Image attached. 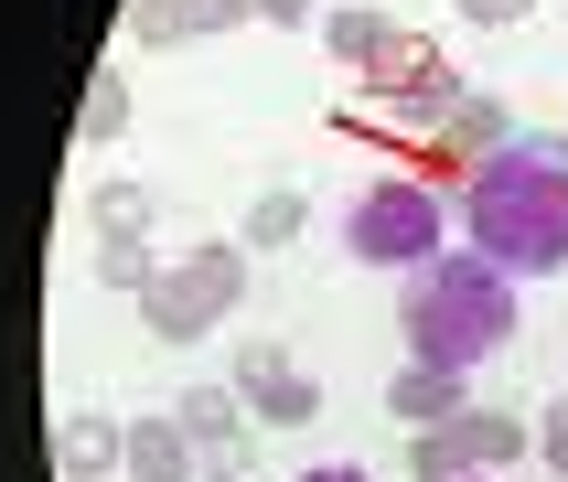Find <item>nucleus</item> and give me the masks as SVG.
Instances as JSON below:
<instances>
[{"instance_id":"nucleus-1","label":"nucleus","mask_w":568,"mask_h":482,"mask_svg":"<svg viewBox=\"0 0 568 482\" xmlns=\"http://www.w3.org/2000/svg\"><path fill=\"white\" fill-rule=\"evenodd\" d=\"M462 236H473V257H494L505 279L568 268V140H505L494 161H473Z\"/></svg>"},{"instance_id":"nucleus-2","label":"nucleus","mask_w":568,"mask_h":482,"mask_svg":"<svg viewBox=\"0 0 568 482\" xmlns=\"http://www.w3.org/2000/svg\"><path fill=\"white\" fill-rule=\"evenodd\" d=\"M515 343V279L494 257H429L408 279V365H450V376H473L483 353Z\"/></svg>"},{"instance_id":"nucleus-3","label":"nucleus","mask_w":568,"mask_h":482,"mask_svg":"<svg viewBox=\"0 0 568 482\" xmlns=\"http://www.w3.org/2000/svg\"><path fill=\"white\" fill-rule=\"evenodd\" d=\"M236 300H247V247H225V236H215V247L172 257V268L140 289V321H151L161 343H204Z\"/></svg>"},{"instance_id":"nucleus-4","label":"nucleus","mask_w":568,"mask_h":482,"mask_svg":"<svg viewBox=\"0 0 568 482\" xmlns=\"http://www.w3.org/2000/svg\"><path fill=\"white\" fill-rule=\"evenodd\" d=\"M440 225H450V204L429 183H408V172H397V183H365L354 193V225H344V247L365 257V268H429V257H440Z\"/></svg>"},{"instance_id":"nucleus-5","label":"nucleus","mask_w":568,"mask_h":482,"mask_svg":"<svg viewBox=\"0 0 568 482\" xmlns=\"http://www.w3.org/2000/svg\"><path fill=\"white\" fill-rule=\"evenodd\" d=\"M172 429L193 440V482H247V461H257V418H247V397H236V386H183Z\"/></svg>"},{"instance_id":"nucleus-6","label":"nucleus","mask_w":568,"mask_h":482,"mask_svg":"<svg viewBox=\"0 0 568 482\" xmlns=\"http://www.w3.org/2000/svg\"><path fill=\"white\" fill-rule=\"evenodd\" d=\"M225 386H236V397H247V418H268V429H301V418L322 408V376H312L290 343H247L236 365H225Z\"/></svg>"},{"instance_id":"nucleus-7","label":"nucleus","mask_w":568,"mask_h":482,"mask_svg":"<svg viewBox=\"0 0 568 482\" xmlns=\"http://www.w3.org/2000/svg\"><path fill=\"white\" fill-rule=\"evenodd\" d=\"M365 96L376 107H418V119H440L450 96H462V75L440 64V43H418V32H397L376 64H365Z\"/></svg>"},{"instance_id":"nucleus-8","label":"nucleus","mask_w":568,"mask_h":482,"mask_svg":"<svg viewBox=\"0 0 568 482\" xmlns=\"http://www.w3.org/2000/svg\"><path fill=\"white\" fill-rule=\"evenodd\" d=\"M119 450H129V429L108 408H64L54 418V472L64 482H108V472H119Z\"/></svg>"},{"instance_id":"nucleus-9","label":"nucleus","mask_w":568,"mask_h":482,"mask_svg":"<svg viewBox=\"0 0 568 482\" xmlns=\"http://www.w3.org/2000/svg\"><path fill=\"white\" fill-rule=\"evenodd\" d=\"M386 408L408 418V429H450V418L473 408V376H450V365H397V376H386Z\"/></svg>"},{"instance_id":"nucleus-10","label":"nucleus","mask_w":568,"mask_h":482,"mask_svg":"<svg viewBox=\"0 0 568 482\" xmlns=\"http://www.w3.org/2000/svg\"><path fill=\"white\" fill-rule=\"evenodd\" d=\"M119 482H193V440H183V429H172V418H129Z\"/></svg>"},{"instance_id":"nucleus-11","label":"nucleus","mask_w":568,"mask_h":482,"mask_svg":"<svg viewBox=\"0 0 568 482\" xmlns=\"http://www.w3.org/2000/svg\"><path fill=\"white\" fill-rule=\"evenodd\" d=\"M440 140H450V151H473V161H494V151L515 140V107H505V96H473V86H462V96L440 107Z\"/></svg>"},{"instance_id":"nucleus-12","label":"nucleus","mask_w":568,"mask_h":482,"mask_svg":"<svg viewBox=\"0 0 568 482\" xmlns=\"http://www.w3.org/2000/svg\"><path fill=\"white\" fill-rule=\"evenodd\" d=\"M462 440H473V461H483V472H515V461L537 450V429H526L515 408H483V397H473V408H462Z\"/></svg>"},{"instance_id":"nucleus-13","label":"nucleus","mask_w":568,"mask_h":482,"mask_svg":"<svg viewBox=\"0 0 568 482\" xmlns=\"http://www.w3.org/2000/svg\"><path fill=\"white\" fill-rule=\"evenodd\" d=\"M386 43H397V22H386V11H365V0H344V11H322V54H344L354 75H365V64H376Z\"/></svg>"},{"instance_id":"nucleus-14","label":"nucleus","mask_w":568,"mask_h":482,"mask_svg":"<svg viewBox=\"0 0 568 482\" xmlns=\"http://www.w3.org/2000/svg\"><path fill=\"white\" fill-rule=\"evenodd\" d=\"M301 225H312V193H301V183H268L236 236H247V247H301Z\"/></svg>"},{"instance_id":"nucleus-15","label":"nucleus","mask_w":568,"mask_h":482,"mask_svg":"<svg viewBox=\"0 0 568 482\" xmlns=\"http://www.w3.org/2000/svg\"><path fill=\"white\" fill-rule=\"evenodd\" d=\"M473 472H483V461H473V440H462V418L408 440V482H473Z\"/></svg>"},{"instance_id":"nucleus-16","label":"nucleus","mask_w":568,"mask_h":482,"mask_svg":"<svg viewBox=\"0 0 568 482\" xmlns=\"http://www.w3.org/2000/svg\"><path fill=\"white\" fill-rule=\"evenodd\" d=\"M87 225H97V236H151V193H140V183H97L87 193Z\"/></svg>"},{"instance_id":"nucleus-17","label":"nucleus","mask_w":568,"mask_h":482,"mask_svg":"<svg viewBox=\"0 0 568 482\" xmlns=\"http://www.w3.org/2000/svg\"><path fill=\"white\" fill-rule=\"evenodd\" d=\"M97 279L108 289H151L161 268H151V236H97Z\"/></svg>"},{"instance_id":"nucleus-18","label":"nucleus","mask_w":568,"mask_h":482,"mask_svg":"<svg viewBox=\"0 0 568 482\" xmlns=\"http://www.w3.org/2000/svg\"><path fill=\"white\" fill-rule=\"evenodd\" d=\"M119 32H129V43H183L193 22H183V0H129V22H119Z\"/></svg>"},{"instance_id":"nucleus-19","label":"nucleus","mask_w":568,"mask_h":482,"mask_svg":"<svg viewBox=\"0 0 568 482\" xmlns=\"http://www.w3.org/2000/svg\"><path fill=\"white\" fill-rule=\"evenodd\" d=\"M129 129V86L119 75H87V140H119Z\"/></svg>"},{"instance_id":"nucleus-20","label":"nucleus","mask_w":568,"mask_h":482,"mask_svg":"<svg viewBox=\"0 0 568 482\" xmlns=\"http://www.w3.org/2000/svg\"><path fill=\"white\" fill-rule=\"evenodd\" d=\"M537 461L568 482V397H547V418H537Z\"/></svg>"},{"instance_id":"nucleus-21","label":"nucleus","mask_w":568,"mask_h":482,"mask_svg":"<svg viewBox=\"0 0 568 482\" xmlns=\"http://www.w3.org/2000/svg\"><path fill=\"white\" fill-rule=\"evenodd\" d=\"M183 22L193 32H236V22H257V0H183Z\"/></svg>"},{"instance_id":"nucleus-22","label":"nucleus","mask_w":568,"mask_h":482,"mask_svg":"<svg viewBox=\"0 0 568 482\" xmlns=\"http://www.w3.org/2000/svg\"><path fill=\"white\" fill-rule=\"evenodd\" d=\"M450 11H462V22H526L537 0H450Z\"/></svg>"},{"instance_id":"nucleus-23","label":"nucleus","mask_w":568,"mask_h":482,"mask_svg":"<svg viewBox=\"0 0 568 482\" xmlns=\"http://www.w3.org/2000/svg\"><path fill=\"white\" fill-rule=\"evenodd\" d=\"M312 11L322 0H257V22H290V32H312Z\"/></svg>"},{"instance_id":"nucleus-24","label":"nucleus","mask_w":568,"mask_h":482,"mask_svg":"<svg viewBox=\"0 0 568 482\" xmlns=\"http://www.w3.org/2000/svg\"><path fill=\"white\" fill-rule=\"evenodd\" d=\"M301 482H376V472H354V461H322V472H301Z\"/></svg>"},{"instance_id":"nucleus-25","label":"nucleus","mask_w":568,"mask_h":482,"mask_svg":"<svg viewBox=\"0 0 568 482\" xmlns=\"http://www.w3.org/2000/svg\"><path fill=\"white\" fill-rule=\"evenodd\" d=\"M473 482H483V472H473Z\"/></svg>"}]
</instances>
